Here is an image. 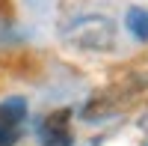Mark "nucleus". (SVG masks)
<instances>
[{
  "label": "nucleus",
  "mask_w": 148,
  "mask_h": 146,
  "mask_svg": "<svg viewBox=\"0 0 148 146\" xmlns=\"http://www.w3.org/2000/svg\"><path fill=\"white\" fill-rule=\"evenodd\" d=\"M142 92H148V75H145V72H130V75H125L121 81H113L101 92H95L92 99L83 104L80 119L95 122V119L116 116L119 111H125L127 104H133Z\"/></svg>",
  "instance_id": "1"
},
{
  "label": "nucleus",
  "mask_w": 148,
  "mask_h": 146,
  "mask_svg": "<svg viewBox=\"0 0 148 146\" xmlns=\"http://www.w3.org/2000/svg\"><path fill=\"white\" fill-rule=\"evenodd\" d=\"M65 42L74 45V48H83V51H113L116 48V39H119V27L113 18L107 15H80L74 18L71 24H65Z\"/></svg>",
  "instance_id": "2"
},
{
  "label": "nucleus",
  "mask_w": 148,
  "mask_h": 146,
  "mask_svg": "<svg viewBox=\"0 0 148 146\" xmlns=\"http://www.w3.org/2000/svg\"><path fill=\"white\" fill-rule=\"evenodd\" d=\"M71 111L68 107H59V111H53L51 116L42 119L39 125V140L45 146H68L71 143Z\"/></svg>",
  "instance_id": "3"
},
{
  "label": "nucleus",
  "mask_w": 148,
  "mask_h": 146,
  "mask_svg": "<svg viewBox=\"0 0 148 146\" xmlns=\"http://www.w3.org/2000/svg\"><path fill=\"white\" fill-rule=\"evenodd\" d=\"M27 116V99L21 95H12V99H3L0 102V122L9 125V128H18Z\"/></svg>",
  "instance_id": "4"
},
{
  "label": "nucleus",
  "mask_w": 148,
  "mask_h": 146,
  "mask_svg": "<svg viewBox=\"0 0 148 146\" xmlns=\"http://www.w3.org/2000/svg\"><path fill=\"white\" fill-rule=\"evenodd\" d=\"M125 27L130 30L133 39L148 42V9H139V6L127 9V15H125Z\"/></svg>",
  "instance_id": "5"
},
{
  "label": "nucleus",
  "mask_w": 148,
  "mask_h": 146,
  "mask_svg": "<svg viewBox=\"0 0 148 146\" xmlns=\"http://www.w3.org/2000/svg\"><path fill=\"white\" fill-rule=\"evenodd\" d=\"M21 42V33L12 27V24H6L3 18H0V48H6V45H18Z\"/></svg>",
  "instance_id": "6"
}]
</instances>
